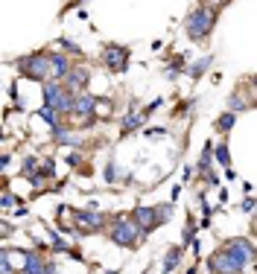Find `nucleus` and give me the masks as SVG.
<instances>
[{
  "mask_svg": "<svg viewBox=\"0 0 257 274\" xmlns=\"http://www.w3.org/2000/svg\"><path fill=\"white\" fill-rule=\"evenodd\" d=\"M41 93H44V105H50V108L59 111V114H70L76 93L64 91V85H62V82H53V79H50V82H44Z\"/></svg>",
  "mask_w": 257,
  "mask_h": 274,
  "instance_id": "nucleus-5",
  "label": "nucleus"
},
{
  "mask_svg": "<svg viewBox=\"0 0 257 274\" xmlns=\"http://www.w3.org/2000/svg\"><path fill=\"white\" fill-rule=\"evenodd\" d=\"M35 114H38L41 120H44V123H50V126H56V123H59V111H53L50 105H44V108H38Z\"/></svg>",
  "mask_w": 257,
  "mask_h": 274,
  "instance_id": "nucleus-22",
  "label": "nucleus"
},
{
  "mask_svg": "<svg viewBox=\"0 0 257 274\" xmlns=\"http://www.w3.org/2000/svg\"><path fill=\"white\" fill-rule=\"evenodd\" d=\"M173 207H175V204H173V201H164V204H155V216H158V225H164V222H170V219H173Z\"/></svg>",
  "mask_w": 257,
  "mask_h": 274,
  "instance_id": "nucleus-20",
  "label": "nucleus"
},
{
  "mask_svg": "<svg viewBox=\"0 0 257 274\" xmlns=\"http://www.w3.org/2000/svg\"><path fill=\"white\" fill-rule=\"evenodd\" d=\"M211 64H213V55H202L199 62H193L190 67H187V76L196 82V79H202V76L208 73V67H211Z\"/></svg>",
  "mask_w": 257,
  "mask_h": 274,
  "instance_id": "nucleus-15",
  "label": "nucleus"
},
{
  "mask_svg": "<svg viewBox=\"0 0 257 274\" xmlns=\"http://www.w3.org/2000/svg\"><path fill=\"white\" fill-rule=\"evenodd\" d=\"M56 143H62V146H82V140L79 137H70V134H62V137H56Z\"/></svg>",
  "mask_w": 257,
  "mask_h": 274,
  "instance_id": "nucleus-27",
  "label": "nucleus"
},
{
  "mask_svg": "<svg viewBox=\"0 0 257 274\" xmlns=\"http://www.w3.org/2000/svg\"><path fill=\"white\" fill-rule=\"evenodd\" d=\"M128 219L135 222V228H138V233L143 239L161 228V225H158V216H155V207H143V204H140V207H135V210H132V216H128Z\"/></svg>",
  "mask_w": 257,
  "mask_h": 274,
  "instance_id": "nucleus-8",
  "label": "nucleus"
},
{
  "mask_svg": "<svg viewBox=\"0 0 257 274\" xmlns=\"http://www.w3.org/2000/svg\"><path fill=\"white\" fill-rule=\"evenodd\" d=\"M0 274H15V268L9 265V254L0 257Z\"/></svg>",
  "mask_w": 257,
  "mask_h": 274,
  "instance_id": "nucleus-29",
  "label": "nucleus"
},
{
  "mask_svg": "<svg viewBox=\"0 0 257 274\" xmlns=\"http://www.w3.org/2000/svg\"><path fill=\"white\" fill-rule=\"evenodd\" d=\"M167 134V128L164 126H152V128H143V137H161Z\"/></svg>",
  "mask_w": 257,
  "mask_h": 274,
  "instance_id": "nucleus-28",
  "label": "nucleus"
},
{
  "mask_svg": "<svg viewBox=\"0 0 257 274\" xmlns=\"http://www.w3.org/2000/svg\"><path fill=\"white\" fill-rule=\"evenodd\" d=\"M47 62H50V79H53V82H62L64 73L74 67L70 58H67L64 53H47Z\"/></svg>",
  "mask_w": 257,
  "mask_h": 274,
  "instance_id": "nucleus-11",
  "label": "nucleus"
},
{
  "mask_svg": "<svg viewBox=\"0 0 257 274\" xmlns=\"http://www.w3.org/2000/svg\"><path fill=\"white\" fill-rule=\"evenodd\" d=\"M181 257H184V245H173V248H167V254L164 260H161V271L170 274L178 268V263H181Z\"/></svg>",
  "mask_w": 257,
  "mask_h": 274,
  "instance_id": "nucleus-13",
  "label": "nucleus"
},
{
  "mask_svg": "<svg viewBox=\"0 0 257 274\" xmlns=\"http://www.w3.org/2000/svg\"><path fill=\"white\" fill-rule=\"evenodd\" d=\"M105 274H117V271H105Z\"/></svg>",
  "mask_w": 257,
  "mask_h": 274,
  "instance_id": "nucleus-36",
  "label": "nucleus"
},
{
  "mask_svg": "<svg viewBox=\"0 0 257 274\" xmlns=\"http://www.w3.org/2000/svg\"><path fill=\"white\" fill-rule=\"evenodd\" d=\"M108 239L114 242V245L120 248H135L138 245V228H135V222L128 219V216H114V222H111V230H108Z\"/></svg>",
  "mask_w": 257,
  "mask_h": 274,
  "instance_id": "nucleus-6",
  "label": "nucleus"
},
{
  "mask_svg": "<svg viewBox=\"0 0 257 274\" xmlns=\"http://www.w3.org/2000/svg\"><path fill=\"white\" fill-rule=\"evenodd\" d=\"M0 140H3V131H0Z\"/></svg>",
  "mask_w": 257,
  "mask_h": 274,
  "instance_id": "nucleus-37",
  "label": "nucleus"
},
{
  "mask_svg": "<svg viewBox=\"0 0 257 274\" xmlns=\"http://www.w3.org/2000/svg\"><path fill=\"white\" fill-rule=\"evenodd\" d=\"M9 161H12L9 155H0V172H3V169H6V166H9Z\"/></svg>",
  "mask_w": 257,
  "mask_h": 274,
  "instance_id": "nucleus-32",
  "label": "nucleus"
},
{
  "mask_svg": "<svg viewBox=\"0 0 257 274\" xmlns=\"http://www.w3.org/2000/svg\"><path fill=\"white\" fill-rule=\"evenodd\" d=\"M202 3H211V0H202ZM225 3H231V0H219V6H225Z\"/></svg>",
  "mask_w": 257,
  "mask_h": 274,
  "instance_id": "nucleus-35",
  "label": "nucleus"
},
{
  "mask_svg": "<svg viewBox=\"0 0 257 274\" xmlns=\"http://www.w3.org/2000/svg\"><path fill=\"white\" fill-rule=\"evenodd\" d=\"M211 155L216 158V164H219V166H231V149H228V140H219V143H213Z\"/></svg>",
  "mask_w": 257,
  "mask_h": 274,
  "instance_id": "nucleus-16",
  "label": "nucleus"
},
{
  "mask_svg": "<svg viewBox=\"0 0 257 274\" xmlns=\"http://www.w3.org/2000/svg\"><path fill=\"white\" fill-rule=\"evenodd\" d=\"M128 47H120V44H105L102 47V64L108 67L111 73H126L128 70Z\"/></svg>",
  "mask_w": 257,
  "mask_h": 274,
  "instance_id": "nucleus-7",
  "label": "nucleus"
},
{
  "mask_svg": "<svg viewBox=\"0 0 257 274\" xmlns=\"http://www.w3.org/2000/svg\"><path fill=\"white\" fill-rule=\"evenodd\" d=\"M225 178H228V181H234V178H237V172H234L231 166H225Z\"/></svg>",
  "mask_w": 257,
  "mask_h": 274,
  "instance_id": "nucleus-34",
  "label": "nucleus"
},
{
  "mask_svg": "<svg viewBox=\"0 0 257 274\" xmlns=\"http://www.w3.org/2000/svg\"><path fill=\"white\" fill-rule=\"evenodd\" d=\"M21 76L27 79H35V82H47L50 79V62H47V53H29V55H21L15 62Z\"/></svg>",
  "mask_w": 257,
  "mask_h": 274,
  "instance_id": "nucleus-3",
  "label": "nucleus"
},
{
  "mask_svg": "<svg viewBox=\"0 0 257 274\" xmlns=\"http://www.w3.org/2000/svg\"><path fill=\"white\" fill-rule=\"evenodd\" d=\"M74 222L79 225V230H67V233H76V237H88V233L105 230V216L97 210V204H88L85 210H74Z\"/></svg>",
  "mask_w": 257,
  "mask_h": 274,
  "instance_id": "nucleus-4",
  "label": "nucleus"
},
{
  "mask_svg": "<svg viewBox=\"0 0 257 274\" xmlns=\"http://www.w3.org/2000/svg\"><path fill=\"white\" fill-rule=\"evenodd\" d=\"M228 111H234V114H243V111H251V102H246L240 93H231L228 96Z\"/></svg>",
  "mask_w": 257,
  "mask_h": 274,
  "instance_id": "nucleus-19",
  "label": "nucleus"
},
{
  "mask_svg": "<svg viewBox=\"0 0 257 274\" xmlns=\"http://www.w3.org/2000/svg\"><path fill=\"white\" fill-rule=\"evenodd\" d=\"M234 126H237V114H234V111H225L222 117L213 120V128H216L219 134H228V131H231Z\"/></svg>",
  "mask_w": 257,
  "mask_h": 274,
  "instance_id": "nucleus-17",
  "label": "nucleus"
},
{
  "mask_svg": "<svg viewBox=\"0 0 257 274\" xmlns=\"http://www.w3.org/2000/svg\"><path fill=\"white\" fill-rule=\"evenodd\" d=\"M24 254V271L21 274H41V268H44V257L38 254V251H21Z\"/></svg>",
  "mask_w": 257,
  "mask_h": 274,
  "instance_id": "nucleus-14",
  "label": "nucleus"
},
{
  "mask_svg": "<svg viewBox=\"0 0 257 274\" xmlns=\"http://www.w3.org/2000/svg\"><path fill=\"white\" fill-rule=\"evenodd\" d=\"M216 18H219V9H211L208 3H199L184 21L187 38L190 41H208L213 35V29H216Z\"/></svg>",
  "mask_w": 257,
  "mask_h": 274,
  "instance_id": "nucleus-1",
  "label": "nucleus"
},
{
  "mask_svg": "<svg viewBox=\"0 0 257 274\" xmlns=\"http://www.w3.org/2000/svg\"><path fill=\"white\" fill-rule=\"evenodd\" d=\"M193 172H196L193 166H184V181H190V178H193Z\"/></svg>",
  "mask_w": 257,
  "mask_h": 274,
  "instance_id": "nucleus-33",
  "label": "nucleus"
},
{
  "mask_svg": "<svg viewBox=\"0 0 257 274\" xmlns=\"http://www.w3.org/2000/svg\"><path fill=\"white\" fill-rule=\"evenodd\" d=\"M97 105H100V100L94 96V93H76L74 96V108H70V114H76V117H94V111H97Z\"/></svg>",
  "mask_w": 257,
  "mask_h": 274,
  "instance_id": "nucleus-10",
  "label": "nucleus"
},
{
  "mask_svg": "<svg viewBox=\"0 0 257 274\" xmlns=\"http://www.w3.org/2000/svg\"><path fill=\"white\" fill-rule=\"evenodd\" d=\"M102 178H105L108 184L117 181V164H114V161H108V164H105V172H102Z\"/></svg>",
  "mask_w": 257,
  "mask_h": 274,
  "instance_id": "nucleus-26",
  "label": "nucleus"
},
{
  "mask_svg": "<svg viewBox=\"0 0 257 274\" xmlns=\"http://www.w3.org/2000/svg\"><path fill=\"white\" fill-rule=\"evenodd\" d=\"M15 204H18V199H15L12 192H6V190L0 192V210H12Z\"/></svg>",
  "mask_w": 257,
  "mask_h": 274,
  "instance_id": "nucleus-25",
  "label": "nucleus"
},
{
  "mask_svg": "<svg viewBox=\"0 0 257 274\" xmlns=\"http://www.w3.org/2000/svg\"><path fill=\"white\" fill-rule=\"evenodd\" d=\"M59 44H62L64 55H67V53H74V55H82V47L76 44L74 38H59Z\"/></svg>",
  "mask_w": 257,
  "mask_h": 274,
  "instance_id": "nucleus-23",
  "label": "nucleus"
},
{
  "mask_svg": "<svg viewBox=\"0 0 257 274\" xmlns=\"http://www.w3.org/2000/svg\"><path fill=\"white\" fill-rule=\"evenodd\" d=\"M88 82H91V70L88 67H70L62 79L64 91H70V93H82L88 88Z\"/></svg>",
  "mask_w": 257,
  "mask_h": 274,
  "instance_id": "nucleus-9",
  "label": "nucleus"
},
{
  "mask_svg": "<svg viewBox=\"0 0 257 274\" xmlns=\"http://www.w3.org/2000/svg\"><path fill=\"white\" fill-rule=\"evenodd\" d=\"M143 123H146V114L132 108L128 114L120 117V137H126V134H132V131H138V128H143Z\"/></svg>",
  "mask_w": 257,
  "mask_h": 274,
  "instance_id": "nucleus-12",
  "label": "nucleus"
},
{
  "mask_svg": "<svg viewBox=\"0 0 257 274\" xmlns=\"http://www.w3.org/2000/svg\"><path fill=\"white\" fill-rule=\"evenodd\" d=\"M82 161H85L82 152H70V155H67V166H79Z\"/></svg>",
  "mask_w": 257,
  "mask_h": 274,
  "instance_id": "nucleus-31",
  "label": "nucleus"
},
{
  "mask_svg": "<svg viewBox=\"0 0 257 274\" xmlns=\"http://www.w3.org/2000/svg\"><path fill=\"white\" fill-rule=\"evenodd\" d=\"M240 210L251 216V213H254V199H251V195H246V199H243V207H240Z\"/></svg>",
  "mask_w": 257,
  "mask_h": 274,
  "instance_id": "nucleus-30",
  "label": "nucleus"
},
{
  "mask_svg": "<svg viewBox=\"0 0 257 274\" xmlns=\"http://www.w3.org/2000/svg\"><path fill=\"white\" fill-rule=\"evenodd\" d=\"M196 239V219L193 216H187V222H184V230H181V245L187 248Z\"/></svg>",
  "mask_w": 257,
  "mask_h": 274,
  "instance_id": "nucleus-21",
  "label": "nucleus"
},
{
  "mask_svg": "<svg viewBox=\"0 0 257 274\" xmlns=\"http://www.w3.org/2000/svg\"><path fill=\"white\" fill-rule=\"evenodd\" d=\"M222 254L228 257L231 263H234V268H237V274H243V268H248V265L257 263V251H254V242L248 237H237V239H228L225 245L219 248Z\"/></svg>",
  "mask_w": 257,
  "mask_h": 274,
  "instance_id": "nucleus-2",
  "label": "nucleus"
},
{
  "mask_svg": "<svg viewBox=\"0 0 257 274\" xmlns=\"http://www.w3.org/2000/svg\"><path fill=\"white\" fill-rule=\"evenodd\" d=\"M35 169H38V158L27 155V158H24V164H21V175H32Z\"/></svg>",
  "mask_w": 257,
  "mask_h": 274,
  "instance_id": "nucleus-24",
  "label": "nucleus"
},
{
  "mask_svg": "<svg viewBox=\"0 0 257 274\" xmlns=\"http://www.w3.org/2000/svg\"><path fill=\"white\" fill-rule=\"evenodd\" d=\"M50 248H53L56 254H70L74 245H67L62 237H59V230H50Z\"/></svg>",
  "mask_w": 257,
  "mask_h": 274,
  "instance_id": "nucleus-18",
  "label": "nucleus"
}]
</instances>
